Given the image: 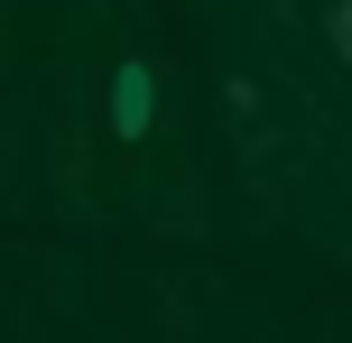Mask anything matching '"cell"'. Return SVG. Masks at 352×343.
<instances>
[{
  "mask_svg": "<svg viewBox=\"0 0 352 343\" xmlns=\"http://www.w3.org/2000/svg\"><path fill=\"white\" fill-rule=\"evenodd\" d=\"M148 121H158V74H148V56H121L111 84H102V140L130 158V148L148 140Z\"/></svg>",
  "mask_w": 352,
  "mask_h": 343,
  "instance_id": "6da1fadb",
  "label": "cell"
}]
</instances>
